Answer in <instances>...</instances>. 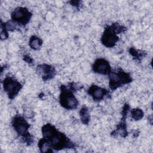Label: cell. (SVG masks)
<instances>
[{"label": "cell", "mask_w": 153, "mask_h": 153, "mask_svg": "<svg viewBox=\"0 0 153 153\" xmlns=\"http://www.w3.org/2000/svg\"><path fill=\"white\" fill-rule=\"evenodd\" d=\"M31 17L32 13L27 8L21 7L16 8L11 13L13 20L23 25H26L29 22Z\"/></svg>", "instance_id": "277c9868"}, {"label": "cell", "mask_w": 153, "mask_h": 153, "mask_svg": "<svg viewBox=\"0 0 153 153\" xmlns=\"http://www.w3.org/2000/svg\"><path fill=\"white\" fill-rule=\"evenodd\" d=\"M131 115L132 118L137 121L142 118V117H143V112L140 109L137 108V109H133L131 111Z\"/></svg>", "instance_id": "4fadbf2b"}, {"label": "cell", "mask_w": 153, "mask_h": 153, "mask_svg": "<svg viewBox=\"0 0 153 153\" xmlns=\"http://www.w3.org/2000/svg\"><path fill=\"white\" fill-rule=\"evenodd\" d=\"M109 87L112 90L128 84L132 81L130 75L124 72H111L109 74Z\"/></svg>", "instance_id": "7a4b0ae2"}, {"label": "cell", "mask_w": 153, "mask_h": 153, "mask_svg": "<svg viewBox=\"0 0 153 153\" xmlns=\"http://www.w3.org/2000/svg\"><path fill=\"white\" fill-rule=\"evenodd\" d=\"M3 86L4 91L10 99H13L18 94L22 87L17 81L10 77H7L4 79Z\"/></svg>", "instance_id": "5b68a950"}, {"label": "cell", "mask_w": 153, "mask_h": 153, "mask_svg": "<svg viewBox=\"0 0 153 153\" xmlns=\"http://www.w3.org/2000/svg\"><path fill=\"white\" fill-rule=\"evenodd\" d=\"M1 37L2 39H6L8 37V33L6 31V29L4 26L3 24H1Z\"/></svg>", "instance_id": "9a60e30c"}, {"label": "cell", "mask_w": 153, "mask_h": 153, "mask_svg": "<svg viewBox=\"0 0 153 153\" xmlns=\"http://www.w3.org/2000/svg\"><path fill=\"white\" fill-rule=\"evenodd\" d=\"M42 133L44 138L48 142L51 148L59 150L65 148L72 147V142L51 124H47L42 128Z\"/></svg>", "instance_id": "6da1fadb"}, {"label": "cell", "mask_w": 153, "mask_h": 153, "mask_svg": "<svg viewBox=\"0 0 153 153\" xmlns=\"http://www.w3.org/2000/svg\"><path fill=\"white\" fill-rule=\"evenodd\" d=\"M108 91L106 90L97 85H92L88 89L89 94L95 101H100L102 100L105 96L106 95Z\"/></svg>", "instance_id": "30bf717a"}, {"label": "cell", "mask_w": 153, "mask_h": 153, "mask_svg": "<svg viewBox=\"0 0 153 153\" xmlns=\"http://www.w3.org/2000/svg\"><path fill=\"white\" fill-rule=\"evenodd\" d=\"M93 71L98 74L107 75L111 72V66L108 61L103 59H97L93 66Z\"/></svg>", "instance_id": "ba28073f"}, {"label": "cell", "mask_w": 153, "mask_h": 153, "mask_svg": "<svg viewBox=\"0 0 153 153\" xmlns=\"http://www.w3.org/2000/svg\"><path fill=\"white\" fill-rule=\"evenodd\" d=\"M17 23L14 22V20H11L8 22L7 23H5L4 25L3 24L4 26L6 29V30H13L16 29L17 27Z\"/></svg>", "instance_id": "5bb4252c"}, {"label": "cell", "mask_w": 153, "mask_h": 153, "mask_svg": "<svg viewBox=\"0 0 153 153\" xmlns=\"http://www.w3.org/2000/svg\"><path fill=\"white\" fill-rule=\"evenodd\" d=\"M37 72L41 75L44 80H47L52 78L54 74V69L48 65H41L37 67Z\"/></svg>", "instance_id": "9c48e42d"}, {"label": "cell", "mask_w": 153, "mask_h": 153, "mask_svg": "<svg viewBox=\"0 0 153 153\" xmlns=\"http://www.w3.org/2000/svg\"><path fill=\"white\" fill-rule=\"evenodd\" d=\"M80 116H81V119L82 122L85 124H87L89 122L90 115H89L88 110L87 107L84 106L81 109Z\"/></svg>", "instance_id": "7c38bea8"}, {"label": "cell", "mask_w": 153, "mask_h": 153, "mask_svg": "<svg viewBox=\"0 0 153 153\" xmlns=\"http://www.w3.org/2000/svg\"><path fill=\"white\" fill-rule=\"evenodd\" d=\"M60 102L61 105L68 109H75L78 104V100L73 94L71 90H68L64 85L61 87Z\"/></svg>", "instance_id": "3957f363"}, {"label": "cell", "mask_w": 153, "mask_h": 153, "mask_svg": "<svg viewBox=\"0 0 153 153\" xmlns=\"http://www.w3.org/2000/svg\"><path fill=\"white\" fill-rule=\"evenodd\" d=\"M42 43V40L36 36H32L29 40V46L33 50H38L41 46Z\"/></svg>", "instance_id": "8fae6325"}, {"label": "cell", "mask_w": 153, "mask_h": 153, "mask_svg": "<svg viewBox=\"0 0 153 153\" xmlns=\"http://www.w3.org/2000/svg\"><path fill=\"white\" fill-rule=\"evenodd\" d=\"M12 125L18 134L23 137L28 133L27 131L29 125L23 117L20 116L15 117L13 120Z\"/></svg>", "instance_id": "52a82bcc"}, {"label": "cell", "mask_w": 153, "mask_h": 153, "mask_svg": "<svg viewBox=\"0 0 153 153\" xmlns=\"http://www.w3.org/2000/svg\"><path fill=\"white\" fill-rule=\"evenodd\" d=\"M118 40L117 33L115 32L112 26L106 27L102 36V42L107 47H112Z\"/></svg>", "instance_id": "8992f818"}]
</instances>
